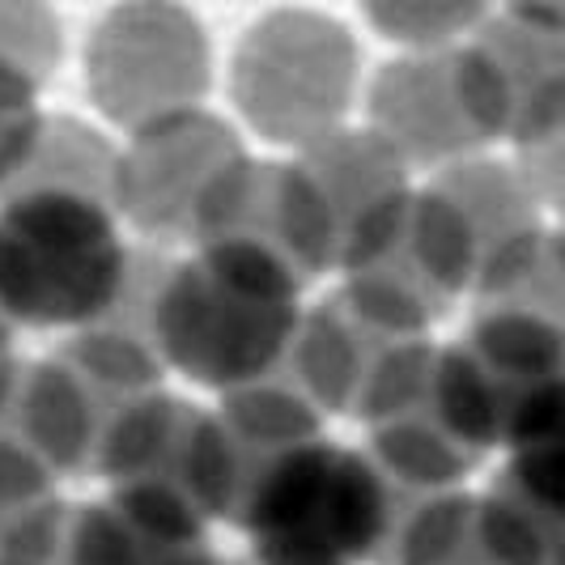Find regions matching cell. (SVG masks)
<instances>
[{
  "mask_svg": "<svg viewBox=\"0 0 565 565\" xmlns=\"http://www.w3.org/2000/svg\"><path fill=\"white\" fill-rule=\"evenodd\" d=\"M387 527V493L337 443L285 451L255 489L247 536L259 565H358Z\"/></svg>",
  "mask_w": 565,
  "mask_h": 565,
  "instance_id": "obj_1",
  "label": "cell"
},
{
  "mask_svg": "<svg viewBox=\"0 0 565 565\" xmlns=\"http://www.w3.org/2000/svg\"><path fill=\"white\" fill-rule=\"evenodd\" d=\"M124 277L111 222L77 196H26L0 213V307L60 328L98 315Z\"/></svg>",
  "mask_w": 565,
  "mask_h": 565,
  "instance_id": "obj_2",
  "label": "cell"
},
{
  "mask_svg": "<svg viewBox=\"0 0 565 565\" xmlns=\"http://www.w3.org/2000/svg\"><path fill=\"white\" fill-rule=\"evenodd\" d=\"M502 438L514 498L540 514L565 519V374L544 379L510 413Z\"/></svg>",
  "mask_w": 565,
  "mask_h": 565,
  "instance_id": "obj_3",
  "label": "cell"
}]
</instances>
